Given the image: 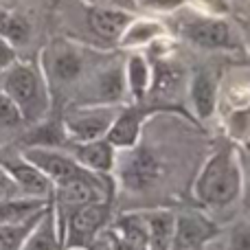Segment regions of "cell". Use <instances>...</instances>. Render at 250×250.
<instances>
[{
    "label": "cell",
    "mask_w": 250,
    "mask_h": 250,
    "mask_svg": "<svg viewBox=\"0 0 250 250\" xmlns=\"http://www.w3.org/2000/svg\"><path fill=\"white\" fill-rule=\"evenodd\" d=\"M160 108H147L145 101L143 104H125L119 110L117 119H114L112 127L108 132V141L114 145L117 151H127L132 147L138 145L143 134V123L151 117L154 112H158Z\"/></svg>",
    "instance_id": "obj_10"
},
{
    "label": "cell",
    "mask_w": 250,
    "mask_h": 250,
    "mask_svg": "<svg viewBox=\"0 0 250 250\" xmlns=\"http://www.w3.org/2000/svg\"><path fill=\"white\" fill-rule=\"evenodd\" d=\"M129 104L127 86H125L123 60L108 62L95 68L90 77L75 90L73 105H125Z\"/></svg>",
    "instance_id": "obj_5"
},
{
    "label": "cell",
    "mask_w": 250,
    "mask_h": 250,
    "mask_svg": "<svg viewBox=\"0 0 250 250\" xmlns=\"http://www.w3.org/2000/svg\"><path fill=\"white\" fill-rule=\"evenodd\" d=\"M244 185L239 149L235 145H224L204 160L193 180V198L207 208L220 211L242 198Z\"/></svg>",
    "instance_id": "obj_1"
},
{
    "label": "cell",
    "mask_w": 250,
    "mask_h": 250,
    "mask_svg": "<svg viewBox=\"0 0 250 250\" xmlns=\"http://www.w3.org/2000/svg\"><path fill=\"white\" fill-rule=\"evenodd\" d=\"M4 167L11 173V178L16 180L18 189L22 191V195H33V198H53V189L55 185L51 182V178L46 173H42L35 165H31L29 160H24L22 156L11 160H4Z\"/></svg>",
    "instance_id": "obj_16"
},
{
    "label": "cell",
    "mask_w": 250,
    "mask_h": 250,
    "mask_svg": "<svg viewBox=\"0 0 250 250\" xmlns=\"http://www.w3.org/2000/svg\"><path fill=\"white\" fill-rule=\"evenodd\" d=\"M20 156L29 160L31 165H35L42 173H46L53 185H62V182L75 180V178L95 176V171H88L86 167H82L70 151L57 149L51 145H31L22 149Z\"/></svg>",
    "instance_id": "obj_8"
},
{
    "label": "cell",
    "mask_w": 250,
    "mask_h": 250,
    "mask_svg": "<svg viewBox=\"0 0 250 250\" xmlns=\"http://www.w3.org/2000/svg\"><path fill=\"white\" fill-rule=\"evenodd\" d=\"M86 4H114V7H125L123 0H83Z\"/></svg>",
    "instance_id": "obj_34"
},
{
    "label": "cell",
    "mask_w": 250,
    "mask_h": 250,
    "mask_svg": "<svg viewBox=\"0 0 250 250\" xmlns=\"http://www.w3.org/2000/svg\"><path fill=\"white\" fill-rule=\"evenodd\" d=\"M20 250H64V230H62L60 211L53 200L46 204L40 222L33 226Z\"/></svg>",
    "instance_id": "obj_14"
},
{
    "label": "cell",
    "mask_w": 250,
    "mask_h": 250,
    "mask_svg": "<svg viewBox=\"0 0 250 250\" xmlns=\"http://www.w3.org/2000/svg\"><path fill=\"white\" fill-rule=\"evenodd\" d=\"M147 222V250H171L173 230H176V213L167 208L143 211Z\"/></svg>",
    "instance_id": "obj_19"
},
{
    "label": "cell",
    "mask_w": 250,
    "mask_h": 250,
    "mask_svg": "<svg viewBox=\"0 0 250 250\" xmlns=\"http://www.w3.org/2000/svg\"><path fill=\"white\" fill-rule=\"evenodd\" d=\"M189 101L200 121L215 117L220 105V82L208 68H198L189 77Z\"/></svg>",
    "instance_id": "obj_13"
},
{
    "label": "cell",
    "mask_w": 250,
    "mask_h": 250,
    "mask_svg": "<svg viewBox=\"0 0 250 250\" xmlns=\"http://www.w3.org/2000/svg\"><path fill=\"white\" fill-rule=\"evenodd\" d=\"M178 35L185 42H189L191 46L204 48V51H224V53L244 51L242 33L229 18H211L189 9V13L180 16Z\"/></svg>",
    "instance_id": "obj_4"
},
{
    "label": "cell",
    "mask_w": 250,
    "mask_h": 250,
    "mask_svg": "<svg viewBox=\"0 0 250 250\" xmlns=\"http://www.w3.org/2000/svg\"><path fill=\"white\" fill-rule=\"evenodd\" d=\"M108 235H110V244H112V250H134V248H129L127 244H123L119 237H114V235L110 233V226H108Z\"/></svg>",
    "instance_id": "obj_33"
},
{
    "label": "cell",
    "mask_w": 250,
    "mask_h": 250,
    "mask_svg": "<svg viewBox=\"0 0 250 250\" xmlns=\"http://www.w3.org/2000/svg\"><path fill=\"white\" fill-rule=\"evenodd\" d=\"M62 220V217H60ZM112 220L110 200L90 202L68 213V220L62 222L64 230V250H83L97 235H101Z\"/></svg>",
    "instance_id": "obj_7"
},
{
    "label": "cell",
    "mask_w": 250,
    "mask_h": 250,
    "mask_svg": "<svg viewBox=\"0 0 250 250\" xmlns=\"http://www.w3.org/2000/svg\"><path fill=\"white\" fill-rule=\"evenodd\" d=\"M244 147H246V156L239 154V158H242V169H244V180L250 182V141L244 143Z\"/></svg>",
    "instance_id": "obj_32"
},
{
    "label": "cell",
    "mask_w": 250,
    "mask_h": 250,
    "mask_svg": "<svg viewBox=\"0 0 250 250\" xmlns=\"http://www.w3.org/2000/svg\"><path fill=\"white\" fill-rule=\"evenodd\" d=\"M20 123H24V119H22L18 105L13 104L11 97L0 88V125H9V127H13V125H20Z\"/></svg>",
    "instance_id": "obj_27"
},
{
    "label": "cell",
    "mask_w": 250,
    "mask_h": 250,
    "mask_svg": "<svg viewBox=\"0 0 250 250\" xmlns=\"http://www.w3.org/2000/svg\"><path fill=\"white\" fill-rule=\"evenodd\" d=\"M220 235V226L208 215L198 211L176 213V230H173L171 250H200Z\"/></svg>",
    "instance_id": "obj_9"
},
{
    "label": "cell",
    "mask_w": 250,
    "mask_h": 250,
    "mask_svg": "<svg viewBox=\"0 0 250 250\" xmlns=\"http://www.w3.org/2000/svg\"><path fill=\"white\" fill-rule=\"evenodd\" d=\"M53 198H33V195H18L0 202V224H20L35 217Z\"/></svg>",
    "instance_id": "obj_21"
},
{
    "label": "cell",
    "mask_w": 250,
    "mask_h": 250,
    "mask_svg": "<svg viewBox=\"0 0 250 250\" xmlns=\"http://www.w3.org/2000/svg\"><path fill=\"white\" fill-rule=\"evenodd\" d=\"M123 70L129 104H143L151 88V60L141 51H129V55L123 60Z\"/></svg>",
    "instance_id": "obj_18"
},
{
    "label": "cell",
    "mask_w": 250,
    "mask_h": 250,
    "mask_svg": "<svg viewBox=\"0 0 250 250\" xmlns=\"http://www.w3.org/2000/svg\"><path fill=\"white\" fill-rule=\"evenodd\" d=\"M83 250H112V244H110V235H108V229L104 230L101 235H97L90 244H88Z\"/></svg>",
    "instance_id": "obj_31"
},
{
    "label": "cell",
    "mask_w": 250,
    "mask_h": 250,
    "mask_svg": "<svg viewBox=\"0 0 250 250\" xmlns=\"http://www.w3.org/2000/svg\"><path fill=\"white\" fill-rule=\"evenodd\" d=\"M134 20V13L127 7H114V4H88L86 22L95 35L101 40L119 42L123 31Z\"/></svg>",
    "instance_id": "obj_12"
},
{
    "label": "cell",
    "mask_w": 250,
    "mask_h": 250,
    "mask_svg": "<svg viewBox=\"0 0 250 250\" xmlns=\"http://www.w3.org/2000/svg\"><path fill=\"white\" fill-rule=\"evenodd\" d=\"M110 233L134 250H147V222L143 213H123L110 224Z\"/></svg>",
    "instance_id": "obj_20"
},
{
    "label": "cell",
    "mask_w": 250,
    "mask_h": 250,
    "mask_svg": "<svg viewBox=\"0 0 250 250\" xmlns=\"http://www.w3.org/2000/svg\"><path fill=\"white\" fill-rule=\"evenodd\" d=\"M121 105H70L62 119L66 143H88L105 138Z\"/></svg>",
    "instance_id": "obj_6"
},
{
    "label": "cell",
    "mask_w": 250,
    "mask_h": 250,
    "mask_svg": "<svg viewBox=\"0 0 250 250\" xmlns=\"http://www.w3.org/2000/svg\"><path fill=\"white\" fill-rule=\"evenodd\" d=\"M239 2H242V4H248V7H250V0H239Z\"/></svg>",
    "instance_id": "obj_35"
},
{
    "label": "cell",
    "mask_w": 250,
    "mask_h": 250,
    "mask_svg": "<svg viewBox=\"0 0 250 250\" xmlns=\"http://www.w3.org/2000/svg\"><path fill=\"white\" fill-rule=\"evenodd\" d=\"M127 151H129V158L121 167V171H119L123 185L132 191L149 189L154 182H158V178L165 171L158 156L151 149H138V145Z\"/></svg>",
    "instance_id": "obj_11"
},
{
    "label": "cell",
    "mask_w": 250,
    "mask_h": 250,
    "mask_svg": "<svg viewBox=\"0 0 250 250\" xmlns=\"http://www.w3.org/2000/svg\"><path fill=\"white\" fill-rule=\"evenodd\" d=\"M0 33L18 48L20 44H26L31 40V22L22 13L2 9L0 11Z\"/></svg>",
    "instance_id": "obj_22"
},
{
    "label": "cell",
    "mask_w": 250,
    "mask_h": 250,
    "mask_svg": "<svg viewBox=\"0 0 250 250\" xmlns=\"http://www.w3.org/2000/svg\"><path fill=\"white\" fill-rule=\"evenodd\" d=\"M226 132H229L230 141L239 143V145L250 141V105L230 110L229 119H226Z\"/></svg>",
    "instance_id": "obj_24"
},
{
    "label": "cell",
    "mask_w": 250,
    "mask_h": 250,
    "mask_svg": "<svg viewBox=\"0 0 250 250\" xmlns=\"http://www.w3.org/2000/svg\"><path fill=\"white\" fill-rule=\"evenodd\" d=\"M18 60H20V57H18V48L0 33V73H4V70L11 64H16Z\"/></svg>",
    "instance_id": "obj_30"
},
{
    "label": "cell",
    "mask_w": 250,
    "mask_h": 250,
    "mask_svg": "<svg viewBox=\"0 0 250 250\" xmlns=\"http://www.w3.org/2000/svg\"><path fill=\"white\" fill-rule=\"evenodd\" d=\"M70 154L77 158L82 167L88 171H95L99 176H110L117 169V154L114 145L108 138H99V141H88V143H70Z\"/></svg>",
    "instance_id": "obj_15"
},
{
    "label": "cell",
    "mask_w": 250,
    "mask_h": 250,
    "mask_svg": "<svg viewBox=\"0 0 250 250\" xmlns=\"http://www.w3.org/2000/svg\"><path fill=\"white\" fill-rule=\"evenodd\" d=\"M163 38H169L165 22L147 16H134V20L127 24L117 44L125 51H143V48L154 46Z\"/></svg>",
    "instance_id": "obj_17"
},
{
    "label": "cell",
    "mask_w": 250,
    "mask_h": 250,
    "mask_svg": "<svg viewBox=\"0 0 250 250\" xmlns=\"http://www.w3.org/2000/svg\"><path fill=\"white\" fill-rule=\"evenodd\" d=\"M110 57H112L110 53L92 48L88 44L75 42L68 38H55L42 48L38 62L53 92V86L77 90L90 77L92 70L99 68Z\"/></svg>",
    "instance_id": "obj_2"
},
{
    "label": "cell",
    "mask_w": 250,
    "mask_h": 250,
    "mask_svg": "<svg viewBox=\"0 0 250 250\" xmlns=\"http://www.w3.org/2000/svg\"><path fill=\"white\" fill-rule=\"evenodd\" d=\"M187 7L202 16L229 18L233 11V0H187Z\"/></svg>",
    "instance_id": "obj_25"
},
{
    "label": "cell",
    "mask_w": 250,
    "mask_h": 250,
    "mask_svg": "<svg viewBox=\"0 0 250 250\" xmlns=\"http://www.w3.org/2000/svg\"><path fill=\"white\" fill-rule=\"evenodd\" d=\"M44 208L35 217H31V220H26V222H20V224H0V250H20L24 239L29 237V233L33 230V226L40 222Z\"/></svg>",
    "instance_id": "obj_23"
},
{
    "label": "cell",
    "mask_w": 250,
    "mask_h": 250,
    "mask_svg": "<svg viewBox=\"0 0 250 250\" xmlns=\"http://www.w3.org/2000/svg\"><path fill=\"white\" fill-rule=\"evenodd\" d=\"M0 88L18 105L24 123H38L53 105V92L38 60H18L0 73Z\"/></svg>",
    "instance_id": "obj_3"
},
{
    "label": "cell",
    "mask_w": 250,
    "mask_h": 250,
    "mask_svg": "<svg viewBox=\"0 0 250 250\" xmlns=\"http://www.w3.org/2000/svg\"><path fill=\"white\" fill-rule=\"evenodd\" d=\"M141 4L145 9L154 13H163V16H171V13L180 11L187 4V0H141Z\"/></svg>",
    "instance_id": "obj_28"
},
{
    "label": "cell",
    "mask_w": 250,
    "mask_h": 250,
    "mask_svg": "<svg viewBox=\"0 0 250 250\" xmlns=\"http://www.w3.org/2000/svg\"><path fill=\"white\" fill-rule=\"evenodd\" d=\"M18 195H22V191L18 189L16 180H13L11 173L7 171V167L0 163V202L9 200V198H18Z\"/></svg>",
    "instance_id": "obj_29"
},
{
    "label": "cell",
    "mask_w": 250,
    "mask_h": 250,
    "mask_svg": "<svg viewBox=\"0 0 250 250\" xmlns=\"http://www.w3.org/2000/svg\"><path fill=\"white\" fill-rule=\"evenodd\" d=\"M229 250H250V222L242 220L229 230Z\"/></svg>",
    "instance_id": "obj_26"
}]
</instances>
